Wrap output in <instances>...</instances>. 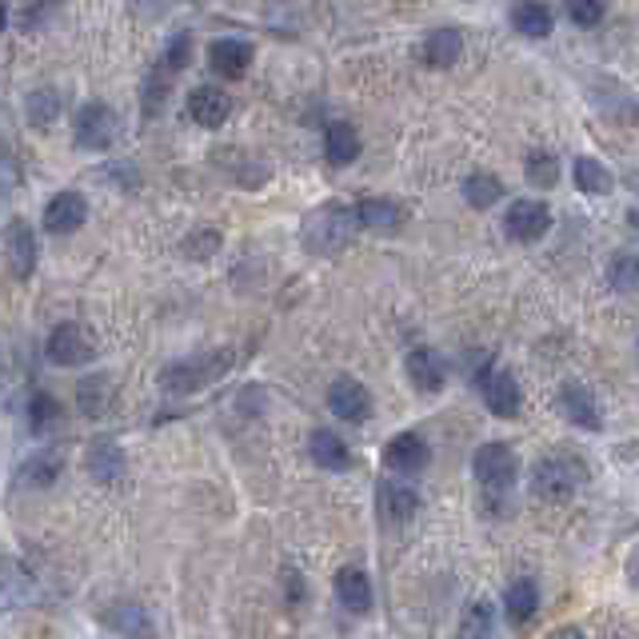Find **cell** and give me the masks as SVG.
Returning <instances> with one entry per match:
<instances>
[{
  "instance_id": "1",
  "label": "cell",
  "mask_w": 639,
  "mask_h": 639,
  "mask_svg": "<svg viewBox=\"0 0 639 639\" xmlns=\"http://www.w3.org/2000/svg\"><path fill=\"white\" fill-rule=\"evenodd\" d=\"M356 209L348 204H340V200H328L320 209H312L304 216L300 224V245L308 252H320V256H336L340 248L352 240V228H356Z\"/></svg>"
},
{
  "instance_id": "2",
  "label": "cell",
  "mask_w": 639,
  "mask_h": 639,
  "mask_svg": "<svg viewBox=\"0 0 639 639\" xmlns=\"http://www.w3.org/2000/svg\"><path fill=\"white\" fill-rule=\"evenodd\" d=\"M472 476H476V484L484 488L492 508H500L511 496V488H516L520 460H516V452H511L504 440H488V443H480L476 455H472Z\"/></svg>"
},
{
  "instance_id": "3",
  "label": "cell",
  "mask_w": 639,
  "mask_h": 639,
  "mask_svg": "<svg viewBox=\"0 0 639 639\" xmlns=\"http://www.w3.org/2000/svg\"><path fill=\"white\" fill-rule=\"evenodd\" d=\"M583 484H588V468L576 455H547L532 472V492L540 500H552V504L571 500Z\"/></svg>"
},
{
  "instance_id": "4",
  "label": "cell",
  "mask_w": 639,
  "mask_h": 639,
  "mask_svg": "<svg viewBox=\"0 0 639 639\" xmlns=\"http://www.w3.org/2000/svg\"><path fill=\"white\" fill-rule=\"evenodd\" d=\"M228 368H233V356H228V352H209V356H192V360L168 364L161 383L176 395L200 392V388H209L212 380H221Z\"/></svg>"
},
{
  "instance_id": "5",
  "label": "cell",
  "mask_w": 639,
  "mask_h": 639,
  "mask_svg": "<svg viewBox=\"0 0 639 639\" xmlns=\"http://www.w3.org/2000/svg\"><path fill=\"white\" fill-rule=\"evenodd\" d=\"M117 137H120V117L105 100H88V105L76 108V117H72V140H76V149L105 152L113 149Z\"/></svg>"
},
{
  "instance_id": "6",
  "label": "cell",
  "mask_w": 639,
  "mask_h": 639,
  "mask_svg": "<svg viewBox=\"0 0 639 639\" xmlns=\"http://www.w3.org/2000/svg\"><path fill=\"white\" fill-rule=\"evenodd\" d=\"M48 360L60 364V368H84V364L96 356V340L93 332H84L81 324H57L52 336H48Z\"/></svg>"
},
{
  "instance_id": "7",
  "label": "cell",
  "mask_w": 639,
  "mask_h": 639,
  "mask_svg": "<svg viewBox=\"0 0 639 639\" xmlns=\"http://www.w3.org/2000/svg\"><path fill=\"white\" fill-rule=\"evenodd\" d=\"M480 383V395H484V404H488L492 416L500 419H516L523 407V392L520 383H516V376L504 372V368H484V372L476 376Z\"/></svg>"
},
{
  "instance_id": "8",
  "label": "cell",
  "mask_w": 639,
  "mask_h": 639,
  "mask_svg": "<svg viewBox=\"0 0 639 639\" xmlns=\"http://www.w3.org/2000/svg\"><path fill=\"white\" fill-rule=\"evenodd\" d=\"M552 228V209L544 200H516L508 204V216H504V233L516 245H535L540 236H547Z\"/></svg>"
},
{
  "instance_id": "9",
  "label": "cell",
  "mask_w": 639,
  "mask_h": 639,
  "mask_svg": "<svg viewBox=\"0 0 639 639\" xmlns=\"http://www.w3.org/2000/svg\"><path fill=\"white\" fill-rule=\"evenodd\" d=\"M428 460H431V448L419 431H400L383 448V468L395 472V476H416V472L428 468Z\"/></svg>"
},
{
  "instance_id": "10",
  "label": "cell",
  "mask_w": 639,
  "mask_h": 639,
  "mask_svg": "<svg viewBox=\"0 0 639 639\" xmlns=\"http://www.w3.org/2000/svg\"><path fill=\"white\" fill-rule=\"evenodd\" d=\"M328 412L340 419H348V424H364V419L372 416V395H368V388H364L360 380L336 376L332 388H328Z\"/></svg>"
},
{
  "instance_id": "11",
  "label": "cell",
  "mask_w": 639,
  "mask_h": 639,
  "mask_svg": "<svg viewBox=\"0 0 639 639\" xmlns=\"http://www.w3.org/2000/svg\"><path fill=\"white\" fill-rule=\"evenodd\" d=\"M4 252H9V272L16 280H28L36 272V256H40V245H36L33 224L12 216L9 228H4Z\"/></svg>"
},
{
  "instance_id": "12",
  "label": "cell",
  "mask_w": 639,
  "mask_h": 639,
  "mask_svg": "<svg viewBox=\"0 0 639 639\" xmlns=\"http://www.w3.org/2000/svg\"><path fill=\"white\" fill-rule=\"evenodd\" d=\"M45 233H52V236H69V233H76L84 221H88V200H84V192H57V197L48 200L45 204Z\"/></svg>"
},
{
  "instance_id": "13",
  "label": "cell",
  "mask_w": 639,
  "mask_h": 639,
  "mask_svg": "<svg viewBox=\"0 0 639 639\" xmlns=\"http://www.w3.org/2000/svg\"><path fill=\"white\" fill-rule=\"evenodd\" d=\"M559 412L583 431H600L604 428V416H600V404H595V395L583 388L580 380H568L559 388Z\"/></svg>"
},
{
  "instance_id": "14",
  "label": "cell",
  "mask_w": 639,
  "mask_h": 639,
  "mask_svg": "<svg viewBox=\"0 0 639 639\" xmlns=\"http://www.w3.org/2000/svg\"><path fill=\"white\" fill-rule=\"evenodd\" d=\"M209 64L216 76L224 81H240L252 64V45L248 40H236V36H221V40H212L209 45Z\"/></svg>"
},
{
  "instance_id": "15",
  "label": "cell",
  "mask_w": 639,
  "mask_h": 639,
  "mask_svg": "<svg viewBox=\"0 0 639 639\" xmlns=\"http://www.w3.org/2000/svg\"><path fill=\"white\" fill-rule=\"evenodd\" d=\"M188 117L197 120L200 128H221L224 120L233 117V96L212 88V84H200L188 93Z\"/></svg>"
},
{
  "instance_id": "16",
  "label": "cell",
  "mask_w": 639,
  "mask_h": 639,
  "mask_svg": "<svg viewBox=\"0 0 639 639\" xmlns=\"http://www.w3.org/2000/svg\"><path fill=\"white\" fill-rule=\"evenodd\" d=\"M376 504H380V516L388 523H407L419 511V492L404 480H383L380 492H376Z\"/></svg>"
},
{
  "instance_id": "17",
  "label": "cell",
  "mask_w": 639,
  "mask_h": 639,
  "mask_svg": "<svg viewBox=\"0 0 639 639\" xmlns=\"http://www.w3.org/2000/svg\"><path fill=\"white\" fill-rule=\"evenodd\" d=\"M460 57H464V33L455 24L431 28L428 40H424V60H428L431 69H452Z\"/></svg>"
},
{
  "instance_id": "18",
  "label": "cell",
  "mask_w": 639,
  "mask_h": 639,
  "mask_svg": "<svg viewBox=\"0 0 639 639\" xmlns=\"http://www.w3.org/2000/svg\"><path fill=\"white\" fill-rule=\"evenodd\" d=\"M84 464H88V476L100 480V484H117V480L125 476V452H120V443L108 440V436L88 443Z\"/></svg>"
},
{
  "instance_id": "19",
  "label": "cell",
  "mask_w": 639,
  "mask_h": 639,
  "mask_svg": "<svg viewBox=\"0 0 639 639\" xmlns=\"http://www.w3.org/2000/svg\"><path fill=\"white\" fill-rule=\"evenodd\" d=\"M404 368H407L412 388H419L424 395H436L443 388V360L436 356V348H412Z\"/></svg>"
},
{
  "instance_id": "20",
  "label": "cell",
  "mask_w": 639,
  "mask_h": 639,
  "mask_svg": "<svg viewBox=\"0 0 639 639\" xmlns=\"http://www.w3.org/2000/svg\"><path fill=\"white\" fill-rule=\"evenodd\" d=\"M308 455L316 460V468H324V472H344V468H352V452L348 443L340 440L336 431H312V440H308Z\"/></svg>"
},
{
  "instance_id": "21",
  "label": "cell",
  "mask_w": 639,
  "mask_h": 639,
  "mask_svg": "<svg viewBox=\"0 0 639 639\" xmlns=\"http://www.w3.org/2000/svg\"><path fill=\"white\" fill-rule=\"evenodd\" d=\"M356 221H360V228H368V233H395V228L404 224V212H400L395 200L368 197L356 204Z\"/></svg>"
},
{
  "instance_id": "22",
  "label": "cell",
  "mask_w": 639,
  "mask_h": 639,
  "mask_svg": "<svg viewBox=\"0 0 639 639\" xmlns=\"http://www.w3.org/2000/svg\"><path fill=\"white\" fill-rule=\"evenodd\" d=\"M336 600L348 607V612L364 616V612L372 607V583H368V576H364L360 568H340L336 571Z\"/></svg>"
},
{
  "instance_id": "23",
  "label": "cell",
  "mask_w": 639,
  "mask_h": 639,
  "mask_svg": "<svg viewBox=\"0 0 639 639\" xmlns=\"http://www.w3.org/2000/svg\"><path fill=\"white\" fill-rule=\"evenodd\" d=\"M324 156L332 164H352L360 156V132L348 120H332L324 128Z\"/></svg>"
},
{
  "instance_id": "24",
  "label": "cell",
  "mask_w": 639,
  "mask_h": 639,
  "mask_svg": "<svg viewBox=\"0 0 639 639\" xmlns=\"http://www.w3.org/2000/svg\"><path fill=\"white\" fill-rule=\"evenodd\" d=\"M76 404H81L84 416H105L108 404H113V376H84L76 383Z\"/></svg>"
},
{
  "instance_id": "25",
  "label": "cell",
  "mask_w": 639,
  "mask_h": 639,
  "mask_svg": "<svg viewBox=\"0 0 639 639\" xmlns=\"http://www.w3.org/2000/svg\"><path fill=\"white\" fill-rule=\"evenodd\" d=\"M535 607H540V592H535L532 580H511L508 592H504V616L511 624H528L535 616Z\"/></svg>"
},
{
  "instance_id": "26",
  "label": "cell",
  "mask_w": 639,
  "mask_h": 639,
  "mask_svg": "<svg viewBox=\"0 0 639 639\" xmlns=\"http://www.w3.org/2000/svg\"><path fill=\"white\" fill-rule=\"evenodd\" d=\"M576 188L588 192V197H607L612 188H616V176L612 168L595 161V156H576Z\"/></svg>"
},
{
  "instance_id": "27",
  "label": "cell",
  "mask_w": 639,
  "mask_h": 639,
  "mask_svg": "<svg viewBox=\"0 0 639 639\" xmlns=\"http://www.w3.org/2000/svg\"><path fill=\"white\" fill-rule=\"evenodd\" d=\"M60 108H64V93H60V88H52V84H40V88H33V93H28V100H24V113H28V120H33L36 128L52 125V120L60 117Z\"/></svg>"
},
{
  "instance_id": "28",
  "label": "cell",
  "mask_w": 639,
  "mask_h": 639,
  "mask_svg": "<svg viewBox=\"0 0 639 639\" xmlns=\"http://www.w3.org/2000/svg\"><path fill=\"white\" fill-rule=\"evenodd\" d=\"M511 24H516L523 36L544 40V36H552V28H556V16H552L547 4H516V9H511Z\"/></svg>"
},
{
  "instance_id": "29",
  "label": "cell",
  "mask_w": 639,
  "mask_h": 639,
  "mask_svg": "<svg viewBox=\"0 0 639 639\" xmlns=\"http://www.w3.org/2000/svg\"><path fill=\"white\" fill-rule=\"evenodd\" d=\"M464 200L472 204V209H492V204H500L504 200V185H500V176H492V173H472L464 180Z\"/></svg>"
},
{
  "instance_id": "30",
  "label": "cell",
  "mask_w": 639,
  "mask_h": 639,
  "mask_svg": "<svg viewBox=\"0 0 639 639\" xmlns=\"http://www.w3.org/2000/svg\"><path fill=\"white\" fill-rule=\"evenodd\" d=\"M108 628L125 631L128 639H152V619L140 604H120L117 612H108Z\"/></svg>"
},
{
  "instance_id": "31",
  "label": "cell",
  "mask_w": 639,
  "mask_h": 639,
  "mask_svg": "<svg viewBox=\"0 0 639 639\" xmlns=\"http://www.w3.org/2000/svg\"><path fill=\"white\" fill-rule=\"evenodd\" d=\"M523 176H528V185L532 188H556L559 185V161L552 152L535 149L528 152V161H523Z\"/></svg>"
},
{
  "instance_id": "32",
  "label": "cell",
  "mask_w": 639,
  "mask_h": 639,
  "mask_svg": "<svg viewBox=\"0 0 639 639\" xmlns=\"http://www.w3.org/2000/svg\"><path fill=\"white\" fill-rule=\"evenodd\" d=\"M60 476V455L57 452H36L21 464V480L28 488H48Z\"/></svg>"
},
{
  "instance_id": "33",
  "label": "cell",
  "mask_w": 639,
  "mask_h": 639,
  "mask_svg": "<svg viewBox=\"0 0 639 639\" xmlns=\"http://www.w3.org/2000/svg\"><path fill=\"white\" fill-rule=\"evenodd\" d=\"M52 424H60V404L57 395L48 392H36L33 400H28V431H36V436H45Z\"/></svg>"
},
{
  "instance_id": "34",
  "label": "cell",
  "mask_w": 639,
  "mask_h": 639,
  "mask_svg": "<svg viewBox=\"0 0 639 639\" xmlns=\"http://www.w3.org/2000/svg\"><path fill=\"white\" fill-rule=\"evenodd\" d=\"M607 276H612V288L616 292H636L639 288V252H616L612 256Z\"/></svg>"
},
{
  "instance_id": "35",
  "label": "cell",
  "mask_w": 639,
  "mask_h": 639,
  "mask_svg": "<svg viewBox=\"0 0 639 639\" xmlns=\"http://www.w3.org/2000/svg\"><path fill=\"white\" fill-rule=\"evenodd\" d=\"M492 636V612L484 600H476V604L464 612V628H460V639H488Z\"/></svg>"
},
{
  "instance_id": "36",
  "label": "cell",
  "mask_w": 639,
  "mask_h": 639,
  "mask_svg": "<svg viewBox=\"0 0 639 639\" xmlns=\"http://www.w3.org/2000/svg\"><path fill=\"white\" fill-rule=\"evenodd\" d=\"M188 57H192V36L176 33L168 40V48H164V72H180L188 64Z\"/></svg>"
},
{
  "instance_id": "37",
  "label": "cell",
  "mask_w": 639,
  "mask_h": 639,
  "mask_svg": "<svg viewBox=\"0 0 639 639\" xmlns=\"http://www.w3.org/2000/svg\"><path fill=\"white\" fill-rule=\"evenodd\" d=\"M568 16L580 24V28H595V24L604 21V4H600V0H571Z\"/></svg>"
},
{
  "instance_id": "38",
  "label": "cell",
  "mask_w": 639,
  "mask_h": 639,
  "mask_svg": "<svg viewBox=\"0 0 639 639\" xmlns=\"http://www.w3.org/2000/svg\"><path fill=\"white\" fill-rule=\"evenodd\" d=\"M21 16H24V28H33L36 21L52 16V4H28V9H21Z\"/></svg>"
},
{
  "instance_id": "39",
  "label": "cell",
  "mask_w": 639,
  "mask_h": 639,
  "mask_svg": "<svg viewBox=\"0 0 639 639\" xmlns=\"http://www.w3.org/2000/svg\"><path fill=\"white\" fill-rule=\"evenodd\" d=\"M284 580H288V600H292V604H300V600H304V583H300V571H296V568H288V571H284Z\"/></svg>"
},
{
  "instance_id": "40",
  "label": "cell",
  "mask_w": 639,
  "mask_h": 639,
  "mask_svg": "<svg viewBox=\"0 0 639 639\" xmlns=\"http://www.w3.org/2000/svg\"><path fill=\"white\" fill-rule=\"evenodd\" d=\"M628 583L631 588H639V547L631 552V559H628Z\"/></svg>"
},
{
  "instance_id": "41",
  "label": "cell",
  "mask_w": 639,
  "mask_h": 639,
  "mask_svg": "<svg viewBox=\"0 0 639 639\" xmlns=\"http://www.w3.org/2000/svg\"><path fill=\"white\" fill-rule=\"evenodd\" d=\"M547 639H583V631L580 628H559V631H552Z\"/></svg>"
},
{
  "instance_id": "42",
  "label": "cell",
  "mask_w": 639,
  "mask_h": 639,
  "mask_svg": "<svg viewBox=\"0 0 639 639\" xmlns=\"http://www.w3.org/2000/svg\"><path fill=\"white\" fill-rule=\"evenodd\" d=\"M631 221H639V212H631Z\"/></svg>"
}]
</instances>
